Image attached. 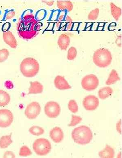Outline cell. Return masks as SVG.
Instances as JSON below:
<instances>
[{"label":"cell","mask_w":122,"mask_h":158,"mask_svg":"<svg viewBox=\"0 0 122 158\" xmlns=\"http://www.w3.org/2000/svg\"><path fill=\"white\" fill-rule=\"evenodd\" d=\"M120 80V78L118 75L117 72L115 70H113L110 73L107 80L106 81V84L107 85H111L116 83Z\"/></svg>","instance_id":"44dd1931"},{"label":"cell","mask_w":122,"mask_h":158,"mask_svg":"<svg viewBox=\"0 0 122 158\" xmlns=\"http://www.w3.org/2000/svg\"><path fill=\"white\" fill-rule=\"evenodd\" d=\"M40 66L38 61L32 57L24 59L20 65L22 74L26 77H33L38 74Z\"/></svg>","instance_id":"3957f363"},{"label":"cell","mask_w":122,"mask_h":158,"mask_svg":"<svg viewBox=\"0 0 122 158\" xmlns=\"http://www.w3.org/2000/svg\"><path fill=\"white\" fill-rule=\"evenodd\" d=\"M99 81L94 74L86 76L82 81V87L86 90L91 91L95 89L98 86Z\"/></svg>","instance_id":"8992f818"},{"label":"cell","mask_w":122,"mask_h":158,"mask_svg":"<svg viewBox=\"0 0 122 158\" xmlns=\"http://www.w3.org/2000/svg\"><path fill=\"white\" fill-rule=\"evenodd\" d=\"M11 133L9 135L2 136L0 138V148L2 149L7 148L10 144L12 143L11 139Z\"/></svg>","instance_id":"ffe728a7"},{"label":"cell","mask_w":122,"mask_h":158,"mask_svg":"<svg viewBox=\"0 0 122 158\" xmlns=\"http://www.w3.org/2000/svg\"><path fill=\"white\" fill-rule=\"evenodd\" d=\"M82 119L80 117L76 116V115H72V120L70 124H69V127H74L79 124L82 121Z\"/></svg>","instance_id":"f1b7e54d"},{"label":"cell","mask_w":122,"mask_h":158,"mask_svg":"<svg viewBox=\"0 0 122 158\" xmlns=\"http://www.w3.org/2000/svg\"><path fill=\"white\" fill-rule=\"evenodd\" d=\"M70 37L65 34H62L59 37L58 40V45L62 50H66L70 45Z\"/></svg>","instance_id":"5bb4252c"},{"label":"cell","mask_w":122,"mask_h":158,"mask_svg":"<svg viewBox=\"0 0 122 158\" xmlns=\"http://www.w3.org/2000/svg\"><path fill=\"white\" fill-rule=\"evenodd\" d=\"M3 39L5 43L8 44L13 48H16L17 46V42L15 36L10 31L4 32Z\"/></svg>","instance_id":"4fadbf2b"},{"label":"cell","mask_w":122,"mask_h":158,"mask_svg":"<svg viewBox=\"0 0 122 158\" xmlns=\"http://www.w3.org/2000/svg\"><path fill=\"white\" fill-rule=\"evenodd\" d=\"M44 111L48 117L54 118L60 115L61 109L57 103L54 101H50L46 104Z\"/></svg>","instance_id":"52a82bcc"},{"label":"cell","mask_w":122,"mask_h":158,"mask_svg":"<svg viewBox=\"0 0 122 158\" xmlns=\"http://www.w3.org/2000/svg\"><path fill=\"white\" fill-rule=\"evenodd\" d=\"M114 151L111 147L107 145L104 149L99 153V156L102 158H113L114 156Z\"/></svg>","instance_id":"2e32d148"},{"label":"cell","mask_w":122,"mask_h":158,"mask_svg":"<svg viewBox=\"0 0 122 158\" xmlns=\"http://www.w3.org/2000/svg\"><path fill=\"white\" fill-rule=\"evenodd\" d=\"M30 87L29 89L28 94H37L42 93L43 90V85L38 81L30 82Z\"/></svg>","instance_id":"9a60e30c"},{"label":"cell","mask_w":122,"mask_h":158,"mask_svg":"<svg viewBox=\"0 0 122 158\" xmlns=\"http://www.w3.org/2000/svg\"><path fill=\"white\" fill-rule=\"evenodd\" d=\"M77 50L74 47H71L68 51L67 59L69 60H73L76 57Z\"/></svg>","instance_id":"cb8c5ba5"},{"label":"cell","mask_w":122,"mask_h":158,"mask_svg":"<svg viewBox=\"0 0 122 158\" xmlns=\"http://www.w3.org/2000/svg\"><path fill=\"white\" fill-rule=\"evenodd\" d=\"M32 154L30 149L27 146H23L20 148L19 155L21 156H27Z\"/></svg>","instance_id":"d4e9b609"},{"label":"cell","mask_w":122,"mask_h":158,"mask_svg":"<svg viewBox=\"0 0 122 158\" xmlns=\"http://www.w3.org/2000/svg\"><path fill=\"white\" fill-rule=\"evenodd\" d=\"M15 16V12L14 11H11L7 14V16H6V19L9 20L13 17Z\"/></svg>","instance_id":"4dcf8cb0"},{"label":"cell","mask_w":122,"mask_h":158,"mask_svg":"<svg viewBox=\"0 0 122 158\" xmlns=\"http://www.w3.org/2000/svg\"><path fill=\"white\" fill-rule=\"evenodd\" d=\"M112 60V55L107 49H99L94 53L93 62L99 67H107L111 64Z\"/></svg>","instance_id":"277c9868"},{"label":"cell","mask_w":122,"mask_h":158,"mask_svg":"<svg viewBox=\"0 0 122 158\" xmlns=\"http://www.w3.org/2000/svg\"><path fill=\"white\" fill-rule=\"evenodd\" d=\"M110 7L111 15L115 19L116 21H118L119 18L121 16L122 14V10L120 7H117L113 3H110Z\"/></svg>","instance_id":"7402d4cb"},{"label":"cell","mask_w":122,"mask_h":158,"mask_svg":"<svg viewBox=\"0 0 122 158\" xmlns=\"http://www.w3.org/2000/svg\"><path fill=\"white\" fill-rule=\"evenodd\" d=\"M113 90L110 87H106L100 89L98 92L99 97L101 99H105L112 94Z\"/></svg>","instance_id":"ac0fdd59"},{"label":"cell","mask_w":122,"mask_h":158,"mask_svg":"<svg viewBox=\"0 0 122 158\" xmlns=\"http://www.w3.org/2000/svg\"><path fill=\"white\" fill-rule=\"evenodd\" d=\"M4 158H15V154L12 152L8 151L5 153Z\"/></svg>","instance_id":"f546056e"},{"label":"cell","mask_w":122,"mask_h":158,"mask_svg":"<svg viewBox=\"0 0 122 158\" xmlns=\"http://www.w3.org/2000/svg\"><path fill=\"white\" fill-rule=\"evenodd\" d=\"M68 107L70 111L73 113H77L78 111V105L74 100H72L69 101Z\"/></svg>","instance_id":"484cf974"},{"label":"cell","mask_w":122,"mask_h":158,"mask_svg":"<svg viewBox=\"0 0 122 158\" xmlns=\"http://www.w3.org/2000/svg\"><path fill=\"white\" fill-rule=\"evenodd\" d=\"M83 106L88 111H92L97 108L99 105L98 99L93 95L86 96L83 99Z\"/></svg>","instance_id":"30bf717a"},{"label":"cell","mask_w":122,"mask_h":158,"mask_svg":"<svg viewBox=\"0 0 122 158\" xmlns=\"http://www.w3.org/2000/svg\"><path fill=\"white\" fill-rule=\"evenodd\" d=\"M50 136L51 139L56 143L61 142L64 137L62 130L58 127H55L51 130L50 133Z\"/></svg>","instance_id":"8fae6325"},{"label":"cell","mask_w":122,"mask_h":158,"mask_svg":"<svg viewBox=\"0 0 122 158\" xmlns=\"http://www.w3.org/2000/svg\"><path fill=\"white\" fill-rule=\"evenodd\" d=\"M14 120L12 112L8 110H0V127L6 128L11 125Z\"/></svg>","instance_id":"9c48e42d"},{"label":"cell","mask_w":122,"mask_h":158,"mask_svg":"<svg viewBox=\"0 0 122 158\" xmlns=\"http://www.w3.org/2000/svg\"><path fill=\"white\" fill-rule=\"evenodd\" d=\"M99 10L98 8H96L91 11L88 16V19L89 20H96L98 17Z\"/></svg>","instance_id":"83f0119b"},{"label":"cell","mask_w":122,"mask_h":158,"mask_svg":"<svg viewBox=\"0 0 122 158\" xmlns=\"http://www.w3.org/2000/svg\"><path fill=\"white\" fill-rule=\"evenodd\" d=\"M38 22L35 19L32 14H28L20 18L17 24L18 34L24 40L32 39L38 35V32L35 29Z\"/></svg>","instance_id":"6da1fadb"},{"label":"cell","mask_w":122,"mask_h":158,"mask_svg":"<svg viewBox=\"0 0 122 158\" xmlns=\"http://www.w3.org/2000/svg\"><path fill=\"white\" fill-rule=\"evenodd\" d=\"M29 131L31 134L35 136L41 135L44 133V130L42 127L36 126L31 127Z\"/></svg>","instance_id":"603a6c76"},{"label":"cell","mask_w":122,"mask_h":158,"mask_svg":"<svg viewBox=\"0 0 122 158\" xmlns=\"http://www.w3.org/2000/svg\"><path fill=\"white\" fill-rule=\"evenodd\" d=\"M54 84L56 88L61 90L71 88V86L69 84L64 77L58 75L56 77L54 80Z\"/></svg>","instance_id":"7c38bea8"},{"label":"cell","mask_w":122,"mask_h":158,"mask_svg":"<svg viewBox=\"0 0 122 158\" xmlns=\"http://www.w3.org/2000/svg\"><path fill=\"white\" fill-rule=\"evenodd\" d=\"M117 130L119 133H121V121L120 120L117 124Z\"/></svg>","instance_id":"1f68e13d"},{"label":"cell","mask_w":122,"mask_h":158,"mask_svg":"<svg viewBox=\"0 0 122 158\" xmlns=\"http://www.w3.org/2000/svg\"><path fill=\"white\" fill-rule=\"evenodd\" d=\"M10 101V95L7 92L0 90V106L4 107L8 105Z\"/></svg>","instance_id":"d6986e66"},{"label":"cell","mask_w":122,"mask_h":158,"mask_svg":"<svg viewBox=\"0 0 122 158\" xmlns=\"http://www.w3.org/2000/svg\"><path fill=\"white\" fill-rule=\"evenodd\" d=\"M58 8L61 10H67L69 12L72 11L73 5L72 2L69 1H57Z\"/></svg>","instance_id":"e0dca14e"},{"label":"cell","mask_w":122,"mask_h":158,"mask_svg":"<svg viewBox=\"0 0 122 158\" xmlns=\"http://www.w3.org/2000/svg\"><path fill=\"white\" fill-rule=\"evenodd\" d=\"M33 149L40 156H44L50 152L51 149V143L44 138H40L33 143Z\"/></svg>","instance_id":"5b68a950"},{"label":"cell","mask_w":122,"mask_h":158,"mask_svg":"<svg viewBox=\"0 0 122 158\" xmlns=\"http://www.w3.org/2000/svg\"><path fill=\"white\" fill-rule=\"evenodd\" d=\"M72 137L74 142L78 144L86 145L91 142L93 136L89 127L82 126L73 130Z\"/></svg>","instance_id":"7a4b0ae2"},{"label":"cell","mask_w":122,"mask_h":158,"mask_svg":"<svg viewBox=\"0 0 122 158\" xmlns=\"http://www.w3.org/2000/svg\"><path fill=\"white\" fill-rule=\"evenodd\" d=\"M41 108L38 102H33L27 106L25 110V115L28 119H36L40 114Z\"/></svg>","instance_id":"ba28073f"},{"label":"cell","mask_w":122,"mask_h":158,"mask_svg":"<svg viewBox=\"0 0 122 158\" xmlns=\"http://www.w3.org/2000/svg\"><path fill=\"white\" fill-rule=\"evenodd\" d=\"M9 52L6 49L0 50V63L4 62L8 59Z\"/></svg>","instance_id":"4316f807"}]
</instances>
